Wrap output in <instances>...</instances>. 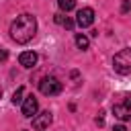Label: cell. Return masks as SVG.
Masks as SVG:
<instances>
[{"label":"cell","mask_w":131,"mask_h":131,"mask_svg":"<svg viewBox=\"0 0 131 131\" xmlns=\"http://www.w3.org/2000/svg\"><path fill=\"white\" fill-rule=\"evenodd\" d=\"M37 33V18L29 12L18 14L10 25V37L16 43H29Z\"/></svg>","instance_id":"cell-1"},{"label":"cell","mask_w":131,"mask_h":131,"mask_svg":"<svg viewBox=\"0 0 131 131\" xmlns=\"http://www.w3.org/2000/svg\"><path fill=\"white\" fill-rule=\"evenodd\" d=\"M113 68L117 74L127 76L131 74V49H121L115 57H113Z\"/></svg>","instance_id":"cell-2"},{"label":"cell","mask_w":131,"mask_h":131,"mask_svg":"<svg viewBox=\"0 0 131 131\" xmlns=\"http://www.w3.org/2000/svg\"><path fill=\"white\" fill-rule=\"evenodd\" d=\"M61 82L55 78V76H47V78H43L41 82H39V90H41V94H45V96H55V94H59L61 92Z\"/></svg>","instance_id":"cell-3"},{"label":"cell","mask_w":131,"mask_h":131,"mask_svg":"<svg viewBox=\"0 0 131 131\" xmlns=\"http://www.w3.org/2000/svg\"><path fill=\"white\" fill-rule=\"evenodd\" d=\"M113 113L121 121H131V96H123L119 102L113 104Z\"/></svg>","instance_id":"cell-4"},{"label":"cell","mask_w":131,"mask_h":131,"mask_svg":"<svg viewBox=\"0 0 131 131\" xmlns=\"http://www.w3.org/2000/svg\"><path fill=\"white\" fill-rule=\"evenodd\" d=\"M92 23H94V10H92V8H82V10H78L76 25H78L80 29H86V27H90Z\"/></svg>","instance_id":"cell-5"},{"label":"cell","mask_w":131,"mask_h":131,"mask_svg":"<svg viewBox=\"0 0 131 131\" xmlns=\"http://www.w3.org/2000/svg\"><path fill=\"white\" fill-rule=\"evenodd\" d=\"M37 111H39V102H37V98H35L33 94H29L27 98H23V115H25L27 119L35 117Z\"/></svg>","instance_id":"cell-6"},{"label":"cell","mask_w":131,"mask_h":131,"mask_svg":"<svg viewBox=\"0 0 131 131\" xmlns=\"http://www.w3.org/2000/svg\"><path fill=\"white\" fill-rule=\"evenodd\" d=\"M51 121H53L51 113H49V111H43V113H39V115L33 117V129L43 131V129H47V127L51 125Z\"/></svg>","instance_id":"cell-7"},{"label":"cell","mask_w":131,"mask_h":131,"mask_svg":"<svg viewBox=\"0 0 131 131\" xmlns=\"http://www.w3.org/2000/svg\"><path fill=\"white\" fill-rule=\"evenodd\" d=\"M37 59H39V55H37L35 51H23V53L18 55V61H20V66H25V68H33V66L37 63Z\"/></svg>","instance_id":"cell-8"},{"label":"cell","mask_w":131,"mask_h":131,"mask_svg":"<svg viewBox=\"0 0 131 131\" xmlns=\"http://www.w3.org/2000/svg\"><path fill=\"white\" fill-rule=\"evenodd\" d=\"M76 45L84 51V49H88V45H90V41H88V37L86 35H82V33H78L76 35Z\"/></svg>","instance_id":"cell-9"},{"label":"cell","mask_w":131,"mask_h":131,"mask_svg":"<svg viewBox=\"0 0 131 131\" xmlns=\"http://www.w3.org/2000/svg\"><path fill=\"white\" fill-rule=\"evenodd\" d=\"M57 6H59L61 10H66V12H70V10L76 6V0H57Z\"/></svg>","instance_id":"cell-10"},{"label":"cell","mask_w":131,"mask_h":131,"mask_svg":"<svg viewBox=\"0 0 131 131\" xmlns=\"http://www.w3.org/2000/svg\"><path fill=\"white\" fill-rule=\"evenodd\" d=\"M23 94H25V88H16L12 94V104H23Z\"/></svg>","instance_id":"cell-11"},{"label":"cell","mask_w":131,"mask_h":131,"mask_svg":"<svg viewBox=\"0 0 131 131\" xmlns=\"http://www.w3.org/2000/svg\"><path fill=\"white\" fill-rule=\"evenodd\" d=\"M74 25H76V23H74L72 18H68V16H66V20H63V27H66V29H74Z\"/></svg>","instance_id":"cell-12"},{"label":"cell","mask_w":131,"mask_h":131,"mask_svg":"<svg viewBox=\"0 0 131 131\" xmlns=\"http://www.w3.org/2000/svg\"><path fill=\"white\" fill-rule=\"evenodd\" d=\"M8 59V51L6 49H0V61H6Z\"/></svg>","instance_id":"cell-13"},{"label":"cell","mask_w":131,"mask_h":131,"mask_svg":"<svg viewBox=\"0 0 131 131\" xmlns=\"http://www.w3.org/2000/svg\"><path fill=\"white\" fill-rule=\"evenodd\" d=\"M129 8H131V2H129V0H125V2H123V6H121V10H123V12H127Z\"/></svg>","instance_id":"cell-14"},{"label":"cell","mask_w":131,"mask_h":131,"mask_svg":"<svg viewBox=\"0 0 131 131\" xmlns=\"http://www.w3.org/2000/svg\"><path fill=\"white\" fill-rule=\"evenodd\" d=\"M63 20H66L63 14H55V23H57V25H63Z\"/></svg>","instance_id":"cell-15"},{"label":"cell","mask_w":131,"mask_h":131,"mask_svg":"<svg viewBox=\"0 0 131 131\" xmlns=\"http://www.w3.org/2000/svg\"><path fill=\"white\" fill-rule=\"evenodd\" d=\"M102 115H104V113L100 111V113H98V117H96V123H98V125H102V123H104V117H102Z\"/></svg>","instance_id":"cell-16"},{"label":"cell","mask_w":131,"mask_h":131,"mask_svg":"<svg viewBox=\"0 0 131 131\" xmlns=\"http://www.w3.org/2000/svg\"><path fill=\"white\" fill-rule=\"evenodd\" d=\"M113 131H127V129H125V125H115Z\"/></svg>","instance_id":"cell-17"},{"label":"cell","mask_w":131,"mask_h":131,"mask_svg":"<svg viewBox=\"0 0 131 131\" xmlns=\"http://www.w3.org/2000/svg\"><path fill=\"white\" fill-rule=\"evenodd\" d=\"M0 96H2V88H0Z\"/></svg>","instance_id":"cell-18"}]
</instances>
